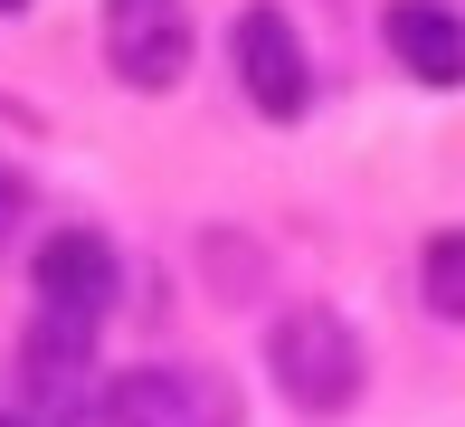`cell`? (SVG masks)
<instances>
[{
	"label": "cell",
	"instance_id": "11",
	"mask_svg": "<svg viewBox=\"0 0 465 427\" xmlns=\"http://www.w3.org/2000/svg\"><path fill=\"white\" fill-rule=\"evenodd\" d=\"M0 427H29V418H0Z\"/></svg>",
	"mask_w": 465,
	"mask_h": 427
},
{
	"label": "cell",
	"instance_id": "9",
	"mask_svg": "<svg viewBox=\"0 0 465 427\" xmlns=\"http://www.w3.org/2000/svg\"><path fill=\"white\" fill-rule=\"evenodd\" d=\"M19 219H29V181H19V171L0 162V247L19 238Z\"/></svg>",
	"mask_w": 465,
	"mask_h": 427
},
{
	"label": "cell",
	"instance_id": "7",
	"mask_svg": "<svg viewBox=\"0 0 465 427\" xmlns=\"http://www.w3.org/2000/svg\"><path fill=\"white\" fill-rule=\"evenodd\" d=\"M390 57L418 85H465V19L447 0H390Z\"/></svg>",
	"mask_w": 465,
	"mask_h": 427
},
{
	"label": "cell",
	"instance_id": "2",
	"mask_svg": "<svg viewBox=\"0 0 465 427\" xmlns=\"http://www.w3.org/2000/svg\"><path fill=\"white\" fill-rule=\"evenodd\" d=\"M104 427H247L238 390L219 371H190V361H143V371H114L95 399Z\"/></svg>",
	"mask_w": 465,
	"mask_h": 427
},
{
	"label": "cell",
	"instance_id": "1",
	"mask_svg": "<svg viewBox=\"0 0 465 427\" xmlns=\"http://www.w3.org/2000/svg\"><path fill=\"white\" fill-rule=\"evenodd\" d=\"M266 371H276V390L294 399L304 418H342L351 399H361V333L342 323L332 304H294L276 333H266Z\"/></svg>",
	"mask_w": 465,
	"mask_h": 427
},
{
	"label": "cell",
	"instance_id": "3",
	"mask_svg": "<svg viewBox=\"0 0 465 427\" xmlns=\"http://www.w3.org/2000/svg\"><path fill=\"white\" fill-rule=\"evenodd\" d=\"M104 67L143 95L181 85L190 67V0H104Z\"/></svg>",
	"mask_w": 465,
	"mask_h": 427
},
{
	"label": "cell",
	"instance_id": "8",
	"mask_svg": "<svg viewBox=\"0 0 465 427\" xmlns=\"http://www.w3.org/2000/svg\"><path fill=\"white\" fill-rule=\"evenodd\" d=\"M418 285H428V313H447V323H465V228H447V238H428V256H418Z\"/></svg>",
	"mask_w": 465,
	"mask_h": 427
},
{
	"label": "cell",
	"instance_id": "5",
	"mask_svg": "<svg viewBox=\"0 0 465 427\" xmlns=\"http://www.w3.org/2000/svg\"><path fill=\"white\" fill-rule=\"evenodd\" d=\"M29 285H38V304H48V323H76V333H86L95 313L124 294V266H114V247H104L95 228H57V238L38 247Z\"/></svg>",
	"mask_w": 465,
	"mask_h": 427
},
{
	"label": "cell",
	"instance_id": "6",
	"mask_svg": "<svg viewBox=\"0 0 465 427\" xmlns=\"http://www.w3.org/2000/svg\"><path fill=\"white\" fill-rule=\"evenodd\" d=\"M19 380H29V399L48 409V427L86 418L95 390H86V333L76 323H38L29 342H19Z\"/></svg>",
	"mask_w": 465,
	"mask_h": 427
},
{
	"label": "cell",
	"instance_id": "10",
	"mask_svg": "<svg viewBox=\"0 0 465 427\" xmlns=\"http://www.w3.org/2000/svg\"><path fill=\"white\" fill-rule=\"evenodd\" d=\"M10 10H29V0H0V19H10Z\"/></svg>",
	"mask_w": 465,
	"mask_h": 427
},
{
	"label": "cell",
	"instance_id": "4",
	"mask_svg": "<svg viewBox=\"0 0 465 427\" xmlns=\"http://www.w3.org/2000/svg\"><path fill=\"white\" fill-rule=\"evenodd\" d=\"M238 76H247V104H257L266 124H294L313 104V57H304V38H294V19L285 10H238Z\"/></svg>",
	"mask_w": 465,
	"mask_h": 427
}]
</instances>
